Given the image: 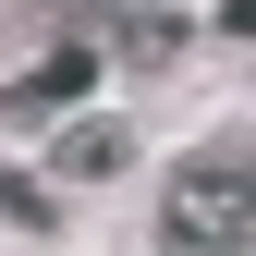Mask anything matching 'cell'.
Returning <instances> with one entry per match:
<instances>
[{
    "instance_id": "cell-2",
    "label": "cell",
    "mask_w": 256,
    "mask_h": 256,
    "mask_svg": "<svg viewBox=\"0 0 256 256\" xmlns=\"http://www.w3.org/2000/svg\"><path fill=\"white\" fill-rule=\"evenodd\" d=\"M86 86H98V49H86V37H61L49 61H24V86H12L0 110H12V122H37V110H74Z\"/></svg>"
},
{
    "instance_id": "cell-3",
    "label": "cell",
    "mask_w": 256,
    "mask_h": 256,
    "mask_svg": "<svg viewBox=\"0 0 256 256\" xmlns=\"http://www.w3.org/2000/svg\"><path fill=\"white\" fill-rule=\"evenodd\" d=\"M122 158H134V134H122V122H74V134L49 146V171H61V183H110Z\"/></svg>"
},
{
    "instance_id": "cell-4",
    "label": "cell",
    "mask_w": 256,
    "mask_h": 256,
    "mask_svg": "<svg viewBox=\"0 0 256 256\" xmlns=\"http://www.w3.org/2000/svg\"><path fill=\"white\" fill-rule=\"evenodd\" d=\"M110 12H171V0H110Z\"/></svg>"
},
{
    "instance_id": "cell-1",
    "label": "cell",
    "mask_w": 256,
    "mask_h": 256,
    "mask_svg": "<svg viewBox=\"0 0 256 256\" xmlns=\"http://www.w3.org/2000/svg\"><path fill=\"white\" fill-rule=\"evenodd\" d=\"M158 232H171V256H256V183L232 158H183L158 196Z\"/></svg>"
}]
</instances>
